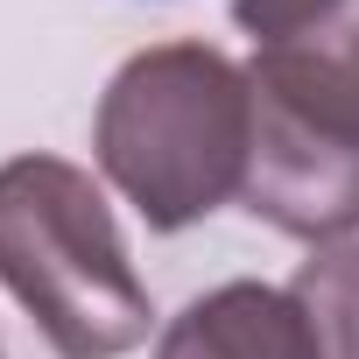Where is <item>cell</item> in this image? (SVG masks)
Segmentation results:
<instances>
[{
  "label": "cell",
  "mask_w": 359,
  "mask_h": 359,
  "mask_svg": "<svg viewBox=\"0 0 359 359\" xmlns=\"http://www.w3.org/2000/svg\"><path fill=\"white\" fill-rule=\"evenodd\" d=\"M92 155L148 233H184L247 191L254 85L212 43L134 50L92 113Z\"/></svg>",
  "instance_id": "1"
},
{
  "label": "cell",
  "mask_w": 359,
  "mask_h": 359,
  "mask_svg": "<svg viewBox=\"0 0 359 359\" xmlns=\"http://www.w3.org/2000/svg\"><path fill=\"white\" fill-rule=\"evenodd\" d=\"M0 289L36 317L57 359H120L155 324L106 191L64 155L0 162Z\"/></svg>",
  "instance_id": "2"
},
{
  "label": "cell",
  "mask_w": 359,
  "mask_h": 359,
  "mask_svg": "<svg viewBox=\"0 0 359 359\" xmlns=\"http://www.w3.org/2000/svg\"><path fill=\"white\" fill-rule=\"evenodd\" d=\"M254 155L240 205L310 247L359 233V0L254 50Z\"/></svg>",
  "instance_id": "3"
},
{
  "label": "cell",
  "mask_w": 359,
  "mask_h": 359,
  "mask_svg": "<svg viewBox=\"0 0 359 359\" xmlns=\"http://www.w3.org/2000/svg\"><path fill=\"white\" fill-rule=\"evenodd\" d=\"M155 359H317V345L289 289L219 282L162 324Z\"/></svg>",
  "instance_id": "4"
},
{
  "label": "cell",
  "mask_w": 359,
  "mask_h": 359,
  "mask_svg": "<svg viewBox=\"0 0 359 359\" xmlns=\"http://www.w3.org/2000/svg\"><path fill=\"white\" fill-rule=\"evenodd\" d=\"M317 359H359V240L317 247L289 282Z\"/></svg>",
  "instance_id": "5"
},
{
  "label": "cell",
  "mask_w": 359,
  "mask_h": 359,
  "mask_svg": "<svg viewBox=\"0 0 359 359\" xmlns=\"http://www.w3.org/2000/svg\"><path fill=\"white\" fill-rule=\"evenodd\" d=\"M331 8L338 0H233V22L254 36V50H268V43H289L310 22H324Z\"/></svg>",
  "instance_id": "6"
},
{
  "label": "cell",
  "mask_w": 359,
  "mask_h": 359,
  "mask_svg": "<svg viewBox=\"0 0 359 359\" xmlns=\"http://www.w3.org/2000/svg\"><path fill=\"white\" fill-rule=\"evenodd\" d=\"M0 359H8V352H0Z\"/></svg>",
  "instance_id": "7"
}]
</instances>
